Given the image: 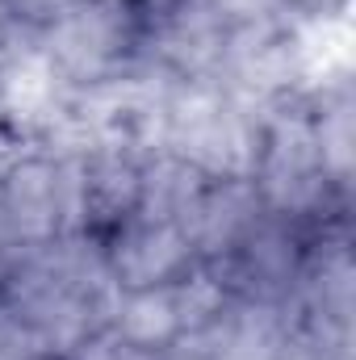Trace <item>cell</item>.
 Wrapping results in <instances>:
<instances>
[{
  "instance_id": "obj_7",
  "label": "cell",
  "mask_w": 356,
  "mask_h": 360,
  "mask_svg": "<svg viewBox=\"0 0 356 360\" xmlns=\"http://www.w3.org/2000/svg\"><path fill=\"white\" fill-rule=\"evenodd\" d=\"M113 335L139 352H164L180 335L177 310H172V293L168 285H151V289H126L113 314Z\"/></svg>"
},
{
  "instance_id": "obj_3",
  "label": "cell",
  "mask_w": 356,
  "mask_h": 360,
  "mask_svg": "<svg viewBox=\"0 0 356 360\" xmlns=\"http://www.w3.org/2000/svg\"><path fill=\"white\" fill-rule=\"evenodd\" d=\"M260 214H265V205H260V193L252 180H210L205 193L197 197V205L184 214L180 231L189 235L193 256H201L210 264V260L231 256L235 243L248 235V226Z\"/></svg>"
},
{
  "instance_id": "obj_9",
  "label": "cell",
  "mask_w": 356,
  "mask_h": 360,
  "mask_svg": "<svg viewBox=\"0 0 356 360\" xmlns=\"http://www.w3.org/2000/svg\"><path fill=\"white\" fill-rule=\"evenodd\" d=\"M314 139H319V160L327 180H344L352 168V105L344 92L336 101H323L314 117Z\"/></svg>"
},
{
  "instance_id": "obj_6",
  "label": "cell",
  "mask_w": 356,
  "mask_h": 360,
  "mask_svg": "<svg viewBox=\"0 0 356 360\" xmlns=\"http://www.w3.org/2000/svg\"><path fill=\"white\" fill-rule=\"evenodd\" d=\"M210 180L189 160L172 151H155L143 160V184H139V210L134 222H184V214L197 205Z\"/></svg>"
},
{
  "instance_id": "obj_4",
  "label": "cell",
  "mask_w": 356,
  "mask_h": 360,
  "mask_svg": "<svg viewBox=\"0 0 356 360\" xmlns=\"http://www.w3.org/2000/svg\"><path fill=\"white\" fill-rule=\"evenodd\" d=\"M0 201L13 218V231L25 248L59 239V197H55V160L21 155L0 172Z\"/></svg>"
},
{
  "instance_id": "obj_1",
  "label": "cell",
  "mask_w": 356,
  "mask_h": 360,
  "mask_svg": "<svg viewBox=\"0 0 356 360\" xmlns=\"http://www.w3.org/2000/svg\"><path fill=\"white\" fill-rule=\"evenodd\" d=\"M126 8L122 0H72L42 30V55L68 89H89L117 72L126 55Z\"/></svg>"
},
{
  "instance_id": "obj_8",
  "label": "cell",
  "mask_w": 356,
  "mask_h": 360,
  "mask_svg": "<svg viewBox=\"0 0 356 360\" xmlns=\"http://www.w3.org/2000/svg\"><path fill=\"white\" fill-rule=\"evenodd\" d=\"M168 293H172V310H177V323H180V335H193V331H205L214 327L227 306L235 302V293L227 289V281L210 264H189V269L168 281Z\"/></svg>"
},
{
  "instance_id": "obj_2",
  "label": "cell",
  "mask_w": 356,
  "mask_h": 360,
  "mask_svg": "<svg viewBox=\"0 0 356 360\" xmlns=\"http://www.w3.org/2000/svg\"><path fill=\"white\" fill-rule=\"evenodd\" d=\"M105 256H109V269L122 289L168 285L172 276H180L193 264L189 235L177 222H134V218L126 226H117Z\"/></svg>"
},
{
  "instance_id": "obj_5",
  "label": "cell",
  "mask_w": 356,
  "mask_h": 360,
  "mask_svg": "<svg viewBox=\"0 0 356 360\" xmlns=\"http://www.w3.org/2000/svg\"><path fill=\"white\" fill-rule=\"evenodd\" d=\"M143 160L134 151L96 147L84 151V197H89V235L92 231H117L139 210V184Z\"/></svg>"
}]
</instances>
